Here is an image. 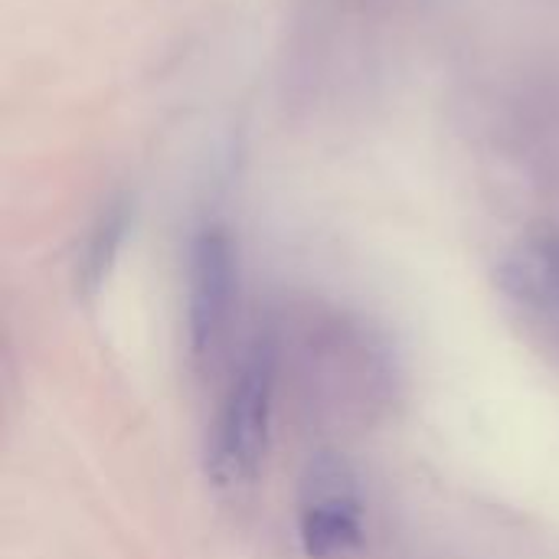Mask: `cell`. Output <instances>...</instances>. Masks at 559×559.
<instances>
[{
  "mask_svg": "<svg viewBox=\"0 0 559 559\" xmlns=\"http://www.w3.org/2000/svg\"><path fill=\"white\" fill-rule=\"evenodd\" d=\"M288 380L305 409L341 429H373L403 400L406 373L393 341L360 314L295 308L272 324Z\"/></svg>",
  "mask_w": 559,
  "mask_h": 559,
  "instance_id": "cell-1",
  "label": "cell"
},
{
  "mask_svg": "<svg viewBox=\"0 0 559 559\" xmlns=\"http://www.w3.org/2000/svg\"><path fill=\"white\" fill-rule=\"evenodd\" d=\"M278 393H282L278 341L272 324H265L239 350L206 429L203 465L213 488L242 491L259 478L272 442Z\"/></svg>",
  "mask_w": 559,
  "mask_h": 559,
  "instance_id": "cell-2",
  "label": "cell"
},
{
  "mask_svg": "<svg viewBox=\"0 0 559 559\" xmlns=\"http://www.w3.org/2000/svg\"><path fill=\"white\" fill-rule=\"evenodd\" d=\"M239 305V255L226 226L206 223L193 233L183 275V347L197 373H213L233 337Z\"/></svg>",
  "mask_w": 559,
  "mask_h": 559,
  "instance_id": "cell-3",
  "label": "cell"
},
{
  "mask_svg": "<svg viewBox=\"0 0 559 559\" xmlns=\"http://www.w3.org/2000/svg\"><path fill=\"white\" fill-rule=\"evenodd\" d=\"M367 495L354 465L337 452H318L295 491V537L305 559H350L367 544Z\"/></svg>",
  "mask_w": 559,
  "mask_h": 559,
  "instance_id": "cell-4",
  "label": "cell"
},
{
  "mask_svg": "<svg viewBox=\"0 0 559 559\" xmlns=\"http://www.w3.org/2000/svg\"><path fill=\"white\" fill-rule=\"evenodd\" d=\"M498 285L527 341L559 367V233L521 239L504 255Z\"/></svg>",
  "mask_w": 559,
  "mask_h": 559,
  "instance_id": "cell-5",
  "label": "cell"
},
{
  "mask_svg": "<svg viewBox=\"0 0 559 559\" xmlns=\"http://www.w3.org/2000/svg\"><path fill=\"white\" fill-rule=\"evenodd\" d=\"M124 233H128V213H124V210H108V213L95 223V229H92V236H88V242H85V252H82V259H79V282H82L88 292L98 288V285L105 282L108 269L115 265V259H118V252H121Z\"/></svg>",
  "mask_w": 559,
  "mask_h": 559,
  "instance_id": "cell-6",
  "label": "cell"
}]
</instances>
